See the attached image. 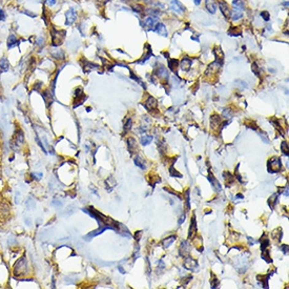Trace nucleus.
Returning <instances> with one entry per match:
<instances>
[{
  "label": "nucleus",
  "mask_w": 289,
  "mask_h": 289,
  "mask_svg": "<svg viewBox=\"0 0 289 289\" xmlns=\"http://www.w3.org/2000/svg\"><path fill=\"white\" fill-rule=\"evenodd\" d=\"M260 137H261V139L263 140V142H264V143H266V144H268V143H270V141H269V139H268L267 137H266L265 135L260 134Z\"/></svg>",
  "instance_id": "44"
},
{
  "label": "nucleus",
  "mask_w": 289,
  "mask_h": 289,
  "mask_svg": "<svg viewBox=\"0 0 289 289\" xmlns=\"http://www.w3.org/2000/svg\"><path fill=\"white\" fill-rule=\"evenodd\" d=\"M127 148H128V152H129L130 154H134L135 148H136V140L134 139V138H128L127 139Z\"/></svg>",
  "instance_id": "22"
},
{
  "label": "nucleus",
  "mask_w": 289,
  "mask_h": 289,
  "mask_svg": "<svg viewBox=\"0 0 289 289\" xmlns=\"http://www.w3.org/2000/svg\"><path fill=\"white\" fill-rule=\"evenodd\" d=\"M233 6L236 12H243L245 9V1L244 0H233Z\"/></svg>",
  "instance_id": "13"
},
{
  "label": "nucleus",
  "mask_w": 289,
  "mask_h": 289,
  "mask_svg": "<svg viewBox=\"0 0 289 289\" xmlns=\"http://www.w3.org/2000/svg\"><path fill=\"white\" fill-rule=\"evenodd\" d=\"M184 198H185V202H184V208L185 211L188 212L189 209H191V200H189V189H187L184 194Z\"/></svg>",
  "instance_id": "20"
},
{
  "label": "nucleus",
  "mask_w": 289,
  "mask_h": 289,
  "mask_svg": "<svg viewBox=\"0 0 289 289\" xmlns=\"http://www.w3.org/2000/svg\"><path fill=\"white\" fill-rule=\"evenodd\" d=\"M170 9L174 12H176L177 14H183L184 12L186 11L185 6L180 1H178V0H172V1L170 2Z\"/></svg>",
  "instance_id": "5"
},
{
  "label": "nucleus",
  "mask_w": 289,
  "mask_h": 289,
  "mask_svg": "<svg viewBox=\"0 0 289 289\" xmlns=\"http://www.w3.org/2000/svg\"><path fill=\"white\" fill-rule=\"evenodd\" d=\"M176 240H177L176 236H170L167 239H165V240L163 241V246H164V248H168L169 246H171V244Z\"/></svg>",
  "instance_id": "24"
},
{
  "label": "nucleus",
  "mask_w": 289,
  "mask_h": 289,
  "mask_svg": "<svg viewBox=\"0 0 289 289\" xmlns=\"http://www.w3.org/2000/svg\"><path fill=\"white\" fill-rule=\"evenodd\" d=\"M147 48H148L147 54H146V55H145L144 57H142V59H141V60L138 61V63H140V64L145 63V62H146V61L148 60V59L150 58V56H152V48H149V45H147Z\"/></svg>",
  "instance_id": "28"
},
{
  "label": "nucleus",
  "mask_w": 289,
  "mask_h": 289,
  "mask_svg": "<svg viewBox=\"0 0 289 289\" xmlns=\"http://www.w3.org/2000/svg\"><path fill=\"white\" fill-rule=\"evenodd\" d=\"M282 169V163L279 157H273L268 161V172L276 174Z\"/></svg>",
  "instance_id": "1"
},
{
  "label": "nucleus",
  "mask_w": 289,
  "mask_h": 289,
  "mask_svg": "<svg viewBox=\"0 0 289 289\" xmlns=\"http://www.w3.org/2000/svg\"><path fill=\"white\" fill-rule=\"evenodd\" d=\"M191 64H192L191 59L188 58V57H184V58L181 60V64H180V66H181V70L183 71H188L191 67Z\"/></svg>",
  "instance_id": "12"
},
{
  "label": "nucleus",
  "mask_w": 289,
  "mask_h": 289,
  "mask_svg": "<svg viewBox=\"0 0 289 289\" xmlns=\"http://www.w3.org/2000/svg\"><path fill=\"white\" fill-rule=\"evenodd\" d=\"M152 31L156 32L157 34H159V35L163 36V37H167L166 26H165L163 23H161V22H158V23L155 25V28H154V29H152Z\"/></svg>",
  "instance_id": "10"
},
{
  "label": "nucleus",
  "mask_w": 289,
  "mask_h": 289,
  "mask_svg": "<svg viewBox=\"0 0 289 289\" xmlns=\"http://www.w3.org/2000/svg\"><path fill=\"white\" fill-rule=\"evenodd\" d=\"M168 62V68L172 73L177 74L178 71V65H179V60L178 59H167Z\"/></svg>",
  "instance_id": "16"
},
{
  "label": "nucleus",
  "mask_w": 289,
  "mask_h": 289,
  "mask_svg": "<svg viewBox=\"0 0 289 289\" xmlns=\"http://www.w3.org/2000/svg\"><path fill=\"white\" fill-rule=\"evenodd\" d=\"M23 141H24L23 133H22L21 130H18V133L16 134V139H15V142H16V144L21 145L22 143H23Z\"/></svg>",
  "instance_id": "27"
},
{
  "label": "nucleus",
  "mask_w": 289,
  "mask_h": 289,
  "mask_svg": "<svg viewBox=\"0 0 289 289\" xmlns=\"http://www.w3.org/2000/svg\"><path fill=\"white\" fill-rule=\"evenodd\" d=\"M258 280L261 281L263 283V288H268V280H269V276H258Z\"/></svg>",
  "instance_id": "29"
},
{
  "label": "nucleus",
  "mask_w": 289,
  "mask_h": 289,
  "mask_svg": "<svg viewBox=\"0 0 289 289\" xmlns=\"http://www.w3.org/2000/svg\"><path fill=\"white\" fill-rule=\"evenodd\" d=\"M106 229H114V227L112 225H104V226L100 227V228H98L97 230H95V231H93V233H88V236H90V237H96V236H98V234L102 233L103 231L106 230ZM114 230H115V229H114Z\"/></svg>",
  "instance_id": "18"
},
{
  "label": "nucleus",
  "mask_w": 289,
  "mask_h": 289,
  "mask_svg": "<svg viewBox=\"0 0 289 289\" xmlns=\"http://www.w3.org/2000/svg\"><path fill=\"white\" fill-rule=\"evenodd\" d=\"M197 233V221H196V216L191 217V226H189V231H188V238L189 239H194L196 237Z\"/></svg>",
  "instance_id": "9"
},
{
  "label": "nucleus",
  "mask_w": 289,
  "mask_h": 289,
  "mask_svg": "<svg viewBox=\"0 0 289 289\" xmlns=\"http://www.w3.org/2000/svg\"><path fill=\"white\" fill-rule=\"evenodd\" d=\"M228 35L229 36H240L241 35V29L236 26H230V29H228Z\"/></svg>",
  "instance_id": "26"
},
{
  "label": "nucleus",
  "mask_w": 289,
  "mask_h": 289,
  "mask_svg": "<svg viewBox=\"0 0 289 289\" xmlns=\"http://www.w3.org/2000/svg\"><path fill=\"white\" fill-rule=\"evenodd\" d=\"M169 174H170V177H178V178H182V175L180 174V172H178L176 169L174 168V163L171 164V166H170L169 168Z\"/></svg>",
  "instance_id": "32"
},
{
  "label": "nucleus",
  "mask_w": 289,
  "mask_h": 289,
  "mask_svg": "<svg viewBox=\"0 0 289 289\" xmlns=\"http://www.w3.org/2000/svg\"><path fill=\"white\" fill-rule=\"evenodd\" d=\"M220 123H221V118H220L219 115H212L211 118H210V125L211 127L214 128H217L220 125Z\"/></svg>",
  "instance_id": "19"
},
{
  "label": "nucleus",
  "mask_w": 289,
  "mask_h": 289,
  "mask_svg": "<svg viewBox=\"0 0 289 289\" xmlns=\"http://www.w3.org/2000/svg\"><path fill=\"white\" fill-rule=\"evenodd\" d=\"M52 44H53L54 46H58L59 44H61L62 42L64 36H65V34H61V35H59V31H56V29H53V31H52Z\"/></svg>",
  "instance_id": "2"
},
{
  "label": "nucleus",
  "mask_w": 289,
  "mask_h": 289,
  "mask_svg": "<svg viewBox=\"0 0 289 289\" xmlns=\"http://www.w3.org/2000/svg\"><path fill=\"white\" fill-rule=\"evenodd\" d=\"M134 162H135V165H137L138 167H140L141 169H145V164L143 163V160L140 157H136Z\"/></svg>",
  "instance_id": "30"
},
{
  "label": "nucleus",
  "mask_w": 289,
  "mask_h": 289,
  "mask_svg": "<svg viewBox=\"0 0 289 289\" xmlns=\"http://www.w3.org/2000/svg\"><path fill=\"white\" fill-rule=\"evenodd\" d=\"M281 149H282L283 154L285 156H288V144L287 142H282V144H281Z\"/></svg>",
  "instance_id": "36"
},
{
  "label": "nucleus",
  "mask_w": 289,
  "mask_h": 289,
  "mask_svg": "<svg viewBox=\"0 0 289 289\" xmlns=\"http://www.w3.org/2000/svg\"><path fill=\"white\" fill-rule=\"evenodd\" d=\"M157 106H158V101L156 100L154 97H152V96H149L144 103V107L146 108L147 110H149V112L156 110H157Z\"/></svg>",
  "instance_id": "6"
},
{
  "label": "nucleus",
  "mask_w": 289,
  "mask_h": 289,
  "mask_svg": "<svg viewBox=\"0 0 289 289\" xmlns=\"http://www.w3.org/2000/svg\"><path fill=\"white\" fill-rule=\"evenodd\" d=\"M184 220H185V214H182V217L180 218V220H179V224H182L184 222Z\"/></svg>",
  "instance_id": "49"
},
{
  "label": "nucleus",
  "mask_w": 289,
  "mask_h": 289,
  "mask_svg": "<svg viewBox=\"0 0 289 289\" xmlns=\"http://www.w3.org/2000/svg\"><path fill=\"white\" fill-rule=\"evenodd\" d=\"M219 284H220V282H219V280L218 279H216V278H214L211 280V288H218L219 287Z\"/></svg>",
  "instance_id": "41"
},
{
  "label": "nucleus",
  "mask_w": 289,
  "mask_h": 289,
  "mask_svg": "<svg viewBox=\"0 0 289 289\" xmlns=\"http://www.w3.org/2000/svg\"><path fill=\"white\" fill-rule=\"evenodd\" d=\"M134 11L137 12V13H142V12H143V6H140V4H135V6H134Z\"/></svg>",
  "instance_id": "42"
},
{
  "label": "nucleus",
  "mask_w": 289,
  "mask_h": 289,
  "mask_svg": "<svg viewBox=\"0 0 289 289\" xmlns=\"http://www.w3.org/2000/svg\"><path fill=\"white\" fill-rule=\"evenodd\" d=\"M219 7H220V11H221V13L223 14V16L225 17L226 19H229V18H230L231 11H230V9H229L228 4H227L226 2H224V1H219Z\"/></svg>",
  "instance_id": "8"
},
{
  "label": "nucleus",
  "mask_w": 289,
  "mask_h": 289,
  "mask_svg": "<svg viewBox=\"0 0 289 289\" xmlns=\"http://www.w3.org/2000/svg\"><path fill=\"white\" fill-rule=\"evenodd\" d=\"M278 199H279V194H273L272 196L269 197L268 199V205L270 206V208L275 209V205L276 204V202H278Z\"/></svg>",
  "instance_id": "21"
},
{
  "label": "nucleus",
  "mask_w": 289,
  "mask_h": 289,
  "mask_svg": "<svg viewBox=\"0 0 289 289\" xmlns=\"http://www.w3.org/2000/svg\"><path fill=\"white\" fill-rule=\"evenodd\" d=\"M261 17L265 21H269V19H270V14H269V12H267V11H263V12H261Z\"/></svg>",
  "instance_id": "38"
},
{
  "label": "nucleus",
  "mask_w": 289,
  "mask_h": 289,
  "mask_svg": "<svg viewBox=\"0 0 289 289\" xmlns=\"http://www.w3.org/2000/svg\"><path fill=\"white\" fill-rule=\"evenodd\" d=\"M224 178H225V181H226V184H233V181H234V177L231 176L229 172H225L224 174Z\"/></svg>",
  "instance_id": "34"
},
{
  "label": "nucleus",
  "mask_w": 289,
  "mask_h": 289,
  "mask_svg": "<svg viewBox=\"0 0 289 289\" xmlns=\"http://www.w3.org/2000/svg\"><path fill=\"white\" fill-rule=\"evenodd\" d=\"M140 234H142V231L141 230H139V231H137V233H135V239L137 241H139L140 239H141V236Z\"/></svg>",
  "instance_id": "46"
},
{
  "label": "nucleus",
  "mask_w": 289,
  "mask_h": 289,
  "mask_svg": "<svg viewBox=\"0 0 289 289\" xmlns=\"http://www.w3.org/2000/svg\"><path fill=\"white\" fill-rule=\"evenodd\" d=\"M152 140V136H143L141 138V144L142 145H148Z\"/></svg>",
  "instance_id": "31"
},
{
  "label": "nucleus",
  "mask_w": 289,
  "mask_h": 289,
  "mask_svg": "<svg viewBox=\"0 0 289 289\" xmlns=\"http://www.w3.org/2000/svg\"><path fill=\"white\" fill-rule=\"evenodd\" d=\"M65 24L66 25H71V24L75 23L76 19H77V13L75 12L74 9H70L67 12L65 13Z\"/></svg>",
  "instance_id": "4"
},
{
  "label": "nucleus",
  "mask_w": 289,
  "mask_h": 289,
  "mask_svg": "<svg viewBox=\"0 0 289 289\" xmlns=\"http://www.w3.org/2000/svg\"><path fill=\"white\" fill-rule=\"evenodd\" d=\"M283 195H284V196H286V197H288V187H287V186H286L285 189H284Z\"/></svg>",
  "instance_id": "50"
},
{
  "label": "nucleus",
  "mask_w": 289,
  "mask_h": 289,
  "mask_svg": "<svg viewBox=\"0 0 289 289\" xmlns=\"http://www.w3.org/2000/svg\"><path fill=\"white\" fill-rule=\"evenodd\" d=\"M10 68V63L6 58L0 59V71H6Z\"/></svg>",
  "instance_id": "23"
},
{
  "label": "nucleus",
  "mask_w": 289,
  "mask_h": 289,
  "mask_svg": "<svg viewBox=\"0 0 289 289\" xmlns=\"http://www.w3.org/2000/svg\"><path fill=\"white\" fill-rule=\"evenodd\" d=\"M251 71H252V73L256 76V77H261L260 71H259V66L256 62H253L252 64H251Z\"/></svg>",
  "instance_id": "35"
},
{
  "label": "nucleus",
  "mask_w": 289,
  "mask_h": 289,
  "mask_svg": "<svg viewBox=\"0 0 289 289\" xmlns=\"http://www.w3.org/2000/svg\"><path fill=\"white\" fill-rule=\"evenodd\" d=\"M282 250H283V252L285 253V254H287V252H288V245H282Z\"/></svg>",
  "instance_id": "48"
},
{
  "label": "nucleus",
  "mask_w": 289,
  "mask_h": 289,
  "mask_svg": "<svg viewBox=\"0 0 289 289\" xmlns=\"http://www.w3.org/2000/svg\"><path fill=\"white\" fill-rule=\"evenodd\" d=\"M230 17H231V19H233V21H237V20H239V19H241L242 17H243V13H242V12H236V11H234L233 13L230 15Z\"/></svg>",
  "instance_id": "33"
},
{
  "label": "nucleus",
  "mask_w": 289,
  "mask_h": 289,
  "mask_svg": "<svg viewBox=\"0 0 289 289\" xmlns=\"http://www.w3.org/2000/svg\"><path fill=\"white\" fill-rule=\"evenodd\" d=\"M132 125H133L132 119H127L126 123H125V125H124V130H125V132H128V130L132 128Z\"/></svg>",
  "instance_id": "40"
},
{
  "label": "nucleus",
  "mask_w": 289,
  "mask_h": 289,
  "mask_svg": "<svg viewBox=\"0 0 289 289\" xmlns=\"http://www.w3.org/2000/svg\"><path fill=\"white\" fill-rule=\"evenodd\" d=\"M164 191H167V192H170V194H171V195H174V196H178V197H179V198H180V199H181V196H180V195H179V194H178V192H177V191H172V189H170V188H168V187H165V188H164Z\"/></svg>",
  "instance_id": "43"
},
{
  "label": "nucleus",
  "mask_w": 289,
  "mask_h": 289,
  "mask_svg": "<svg viewBox=\"0 0 289 289\" xmlns=\"http://www.w3.org/2000/svg\"><path fill=\"white\" fill-rule=\"evenodd\" d=\"M236 198H239V199H243V198H244V197H243V196H242V195H238V196H237Z\"/></svg>",
  "instance_id": "54"
},
{
  "label": "nucleus",
  "mask_w": 289,
  "mask_h": 289,
  "mask_svg": "<svg viewBox=\"0 0 289 289\" xmlns=\"http://www.w3.org/2000/svg\"><path fill=\"white\" fill-rule=\"evenodd\" d=\"M201 1H202V0H194V2H195V4H196V6H199V4L201 3Z\"/></svg>",
  "instance_id": "52"
},
{
  "label": "nucleus",
  "mask_w": 289,
  "mask_h": 289,
  "mask_svg": "<svg viewBox=\"0 0 289 289\" xmlns=\"http://www.w3.org/2000/svg\"><path fill=\"white\" fill-rule=\"evenodd\" d=\"M6 19V14L2 10H0V21H3Z\"/></svg>",
  "instance_id": "47"
},
{
  "label": "nucleus",
  "mask_w": 289,
  "mask_h": 289,
  "mask_svg": "<svg viewBox=\"0 0 289 289\" xmlns=\"http://www.w3.org/2000/svg\"><path fill=\"white\" fill-rule=\"evenodd\" d=\"M158 21H159V18H158L157 16H155V15H152V16H148L147 18L145 19L144 25L143 26L147 28V29H149V31H152L155 25L158 23Z\"/></svg>",
  "instance_id": "3"
},
{
  "label": "nucleus",
  "mask_w": 289,
  "mask_h": 289,
  "mask_svg": "<svg viewBox=\"0 0 289 289\" xmlns=\"http://www.w3.org/2000/svg\"><path fill=\"white\" fill-rule=\"evenodd\" d=\"M17 44V37L15 35H10L7 38V48H12Z\"/></svg>",
  "instance_id": "25"
},
{
  "label": "nucleus",
  "mask_w": 289,
  "mask_h": 289,
  "mask_svg": "<svg viewBox=\"0 0 289 289\" xmlns=\"http://www.w3.org/2000/svg\"><path fill=\"white\" fill-rule=\"evenodd\" d=\"M223 114H224V117H225L226 119H229V118L231 117V114H230V112H229V110H227V108L226 110H224Z\"/></svg>",
  "instance_id": "45"
},
{
  "label": "nucleus",
  "mask_w": 289,
  "mask_h": 289,
  "mask_svg": "<svg viewBox=\"0 0 289 289\" xmlns=\"http://www.w3.org/2000/svg\"><path fill=\"white\" fill-rule=\"evenodd\" d=\"M269 246V240L268 239H265L264 241H261V250L264 251L266 250V248Z\"/></svg>",
  "instance_id": "37"
},
{
  "label": "nucleus",
  "mask_w": 289,
  "mask_h": 289,
  "mask_svg": "<svg viewBox=\"0 0 289 289\" xmlns=\"http://www.w3.org/2000/svg\"><path fill=\"white\" fill-rule=\"evenodd\" d=\"M155 74L157 77H159L160 79H167L168 78V71L165 66H163L162 64H160L158 67H156L155 70Z\"/></svg>",
  "instance_id": "7"
},
{
  "label": "nucleus",
  "mask_w": 289,
  "mask_h": 289,
  "mask_svg": "<svg viewBox=\"0 0 289 289\" xmlns=\"http://www.w3.org/2000/svg\"><path fill=\"white\" fill-rule=\"evenodd\" d=\"M208 180H209V182H210V184L212 185V187H214V191H221V185H220L218 180H217L216 178L212 176V174H209Z\"/></svg>",
  "instance_id": "17"
},
{
  "label": "nucleus",
  "mask_w": 289,
  "mask_h": 289,
  "mask_svg": "<svg viewBox=\"0 0 289 289\" xmlns=\"http://www.w3.org/2000/svg\"><path fill=\"white\" fill-rule=\"evenodd\" d=\"M56 3V0H48V4L49 6H54Z\"/></svg>",
  "instance_id": "51"
},
{
  "label": "nucleus",
  "mask_w": 289,
  "mask_h": 289,
  "mask_svg": "<svg viewBox=\"0 0 289 289\" xmlns=\"http://www.w3.org/2000/svg\"><path fill=\"white\" fill-rule=\"evenodd\" d=\"M179 252H180V256H187L189 253V245L188 243H187V241H183L181 244V246H180L179 248Z\"/></svg>",
  "instance_id": "15"
},
{
  "label": "nucleus",
  "mask_w": 289,
  "mask_h": 289,
  "mask_svg": "<svg viewBox=\"0 0 289 289\" xmlns=\"http://www.w3.org/2000/svg\"><path fill=\"white\" fill-rule=\"evenodd\" d=\"M118 269H119V271H120L121 273H123V275H124V273H125V271L123 270V268L121 267V266H119V267H118Z\"/></svg>",
  "instance_id": "53"
},
{
  "label": "nucleus",
  "mask_w": 289,
  "mask_h": 289,
  "mask_svg": "<svg viewBox=\"0 0 289 289\" xmlns=\"http://www.w3.org/2000/svg\"><path fill=\"white\" fill-rule=\"evenodd\" d=\"M184 267L188 269V270H194L195 268H198V263L196 260H194V259L189 258V256H187L184 262Z\"/></svg>",
  "instance_id": "11"
},
{
  "label": "nucleus",
  "mask_w": 289,
  "mask_h": 289,
  "mask_svg": "<svg viewBox=\"0 0 289 289\" xmlns=\"http://www.w3.org/2000/svg\"><path fill=\"white\" fill-rule=\"evenodd\" d=\"M207 11L210 14H214L217 12V2L216 0H206L205 1Z\"/></svg>",
  "instance_id": "14"
},
{
  "label": "nucleus",
  "mask_w": 289,
  "mask_h": 289,
  "mask_svg": "<svg viewBox=\"0 0 289 289\" xmlns=\"http://www.w3.org/2000/svg\"><path fill=\"white\" fill-rule=\"evenodd\" d=\"M245 124L248 126L249 128H252V129H258V126H256V123L253 122V121H251V120H249V121H247V122L245 123Z\"/></svg>",
  "instance_id": "39"
}]
</instances>
